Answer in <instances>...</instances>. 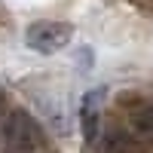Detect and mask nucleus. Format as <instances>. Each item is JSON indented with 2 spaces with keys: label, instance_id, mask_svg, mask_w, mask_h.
I'll return each instance as SVG.
<instances>
[{
  "label": "nucleus",
  "instance_id": "f03ea898",
  "mask_svg": "<svg viewBox=\"0 0 153 153\" xmlns=\"http://www.w3.org/2000/svg\"><path fill=\"white\" fill-rule=\"evenodd\" d=\"M74 37V28L65 22H34L28 31H25V43H28L34 52H58V49H65Z\"/></svg>",
  "mask_w": 153,
  "mask_h": 153
},
{
  "label": "nucleus",
  "instance_id": "7ed1b4c3",
  "mask_svg": "<svg viewBox=\"0 0 153 153\" xmlns=\"http://www.w3.org/2000/svg\"><path fill=\"white\" fill-rule=\"evenodd\" d=\"M101 104H104V92L101 89L86 92L80 101V129L86 135V141H95L98 132H101Z\"/></svg>",
  "mask_w": 153,
  "mask_h": 153
},
{
  "label": "nucleus",
  "instance_id": "20e7f679",
  "mask_svg": "<svg viewBox=\"0 0 153 153\" xmlns=\"http://www.w3.org/2000/svg\"><path fill=\"white\" fill-rule=\"evenodd\" d=\"M129 129L138 138H153V104L150 101H138L129 110Z\"/></svg>",
  "mask_w": 153,
  "mask_h": 153
},
{
  "label": "nucleus",
  "instance_id": "f257e3e1",
  "mask_svg": "<svg viewBox=\"0 0 153 153\" xmlns=\"http://www.w3.org/2000/svg\"><path fill=\"white\" fill-rule=\"evenodd\" d=\"M43 144V132L25 110H12L3 120V147L9 153H31Z\"/></svg>",
  "mask_w": 153,
  "mask_h": 153
}]
</instances>
